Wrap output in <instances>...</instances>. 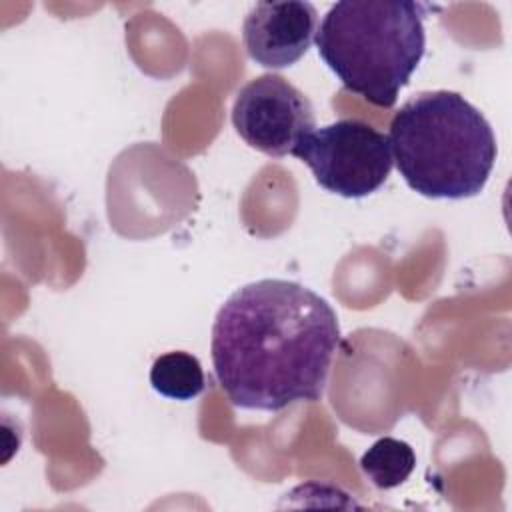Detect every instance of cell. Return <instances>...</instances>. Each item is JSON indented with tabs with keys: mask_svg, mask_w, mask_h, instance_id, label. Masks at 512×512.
Returning a JSON list of instances; mask_svg holds the SVG:
<instances>
[{
	"mask_svg": "<svg viewBox=\"0 0 512 512\" xmlns=\"http://www.w3.org/2000/svg\"><path fill=\"white\" fill-rule=\"evenodd\" d=\"M416 468V454L404 440L384 436L376 440L360 458V470L380 490L404 484Z\"/></svg>",
	"mask_w": 512,
	"mask_h": 512,
	"instance_id": "8",
	"label": "cell"
},
{
	"mask_svg": "<svg viewBox=\"0 0 512 512\" xmlns=\"http://www.w3.org/2000/svg\"><path fill=\"white\" fill-rule=\"evenodd\" d=\"M328 192L364 198L390 176L392 150L386 134L364 120L342 118L312 130L294 152Z\"/></svg>",
	"mask_w": 512,
	"mask_h": 512,
	"instance_id": "4",
	"label": "cell"
},
{
	"mask_svg": "<svg viewBox=\"0 0 512 512\" xmlns=\"http://www.w3.org/2000/svg\"><path fill=\"white\" fill-rule=\"evenodd\" d=\"M152 388L170 400H192L206 388L202 364L196 356L174 350L158 356L150 368Z\"/></svg>",
	"mask_w": 512,
	"mask_h": 512,
	"instance_id": "7",
	"label": "cell"
},
{
	"mask_svg": "<svg viewBox=\"0 0 512 512\" xmlns=\"http://www.w3.org/2000/svg\"><path fill=\"white\" fill-rule=\"evenodd\" d=\"M232 124L238 136L268 156H288L316 130L312 102L278 74H262L234 98Z\"/></svg>",
	"mask_w": 512,
	"mask_h": 512,
	"instance_id": "5",
	"label": "cell"
},
{
	"mask_svg": "<svg viewBox=\"0 0 512 512\" xmlns=\"http://www.w3.org/2000/svg\"><path fill=\"white\" fill-rule=\"evenodd\" d=\"M318 12L304 0L258 2L242 24V40L248 56L270 70L296 64L316 36Z\"/></svg>",
	"mask_w": 512,
	"mask_h": 512,
	"instance_id": "6",
	"label": "cell"
},
{
	"mask_svg": "<svg viewBox=\"0 0 512 512\" xmlns=\"http://www.w3.org/2000/svg\"><path fill=\"white\" fill-rule=\"evenodd\" d=\"M388 140L404 182L434 200L478 196L498 156L486 116L452 90H428L406 100L392 116Z\"/></svg>",
	"mask_w": 512,
	"mask_h": 512,
	"instance_id": "2",
	"label": "cell"
},
{
	"mask_svg": "<svg viewBox=\"0 0 512 512\" xmlns=\"http://www.w3.org/2000/svg\"><path fill=\"white\" fill-rule=\"evenodd\" d=\"M338 346V316L320 294L264 278L220 306L210 352L216 380L236 408L278 412L324 396Z\"/></svg>",
	"mask_w": 512,
	"mask_h": 512,
	"instance_id": "1",
	"label": "cell"
},
{
	"mask_svg": "<svg viewBox=\"0 0 512 512\" xmlns=\"http://www.w3.org/2000/svg\"><path fill=\"white\" fill-rule=\"evenodd\" d=\"M314 42L346 90L390 108L424 56V6L410 0H342L324 14Z\"/></svg>",
	"mask_w": 512,
	"mask_h": 512,
	"instance_id": "3",
	"label": "cell"
}]
</instances>
